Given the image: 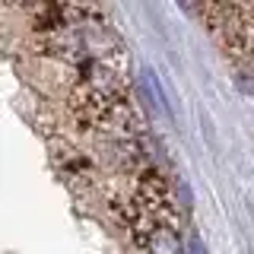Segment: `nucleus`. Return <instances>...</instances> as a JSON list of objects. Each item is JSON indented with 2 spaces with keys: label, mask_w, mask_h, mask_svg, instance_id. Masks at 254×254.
I'll list each match as a JSON object with an SVG mask.
<instances>
[{
  "label": "nucleus",
  "mask_w": 254,
  "mask_h": 254,
  "mask_svg": "<svg viewBox=\"0 0 254 254\" xmlns=\"http://www.w3.org/2000/svg\"><path fill=\"white\" fill-rule=\"evenodd\" d=\"M146 248H149V254H185V251H181V238L175 235L172 229H165V226L153 229Z\"/></svg>",
  "instance_id": "nucleus-1"
}]
</instances>
